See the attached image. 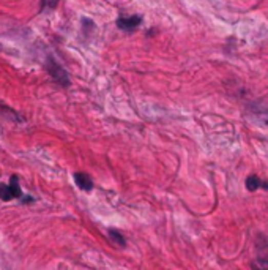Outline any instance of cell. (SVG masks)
<instances>
[{
	"label": "cell",
	"instance_id": "6da1fadb",
	"mask_svg": "<svg viewBox=\"0 0 268 270\" xmlns=\"http://www.w3.org/2000/svg\"><path fill=\"white\" fill-rule=\"evenodd\" d=\"M23 196V191H20V186L17 182V177L13 176L8 185L0 183V198L4 201H11L14 198H20Z\"/></svg>",
	"mask_w": 268,
	"mask_h": 270
},
{
	"label": "cell",
	"instance_id": "7a4b0ae2",
	"mask_svg": "<svg viewBox=\"0 0 268 270\" xmlns=\"http://www.w3.org/2000/svg\"><path fill=\"white\" fill-rule=\"evenodd\" d=\"M48 71L51 73V76L58 82V84H61V86H68L70 84L68 74L65 73V70L61 68L52 57L48 59Z\"/></svg>",
	"mask_w": 268,
	"mask_h": 270
},
{
	"label": "cell",
	"instance_id": "3957f363",
	"mask_svg": "<svg viewBox=\"0 0 268 270\" xmlns=\"http://www.w3.org/2000/svg\"><path fill=\"white\" fill-rule=\"evenodd\" d=\"M254 267L268 268V237H260L257 243V262Z\"/></svg>",
	"mask_w": 268,
	"mask_h": 270
},
{
	"label": "cell",
	"instance_id": "277c9868",
	"mask_svg": "<svg viewBox=\"0 0 268 270\" xmlns=\"http://www.w3.org/2000/svg\"><path fill=\"white\" fill-rule=\"evenodd\" d=\"M140 23H142V17L137 16V14H134V16H128V17H118L117 26H118V29H121V30H133V29H136Z\"/></svg>",
	"mask_w": 268,
	"mask_h": 270
},
{
	"label": "cell",
	"instance_id": "5b68a950",
	"mask_svg": "<svg viewBox=\"0 0 268 270\" xmlns=\"http://www.w3.org/2000/svg\"><path fill=\"white\" fill-rule=\"evenodd\" d=\"M74 180H76V185L79 186L80 190H84V191H90L93 188V182L92 179L84 174V172H76L74 174Z\"/></svg>",
	"mask_w": 268,
	"mask_h": 270
},
{
	"label": "cell",
	"instance_id": "8992f818",
	"mask_svg": "<svg viewBox=\"0 0 268 270\" xmlns=\"http://www.w3.org/2000/svg\"><path fill=\"white\" fill-rule=\"evenodd\" d=\"M246 188H248L250 191H256L257 188L268 190V180H262L257 176H250L248 179H246Z\"/></svg>",
	"mask_w": 268,
	"mask_h": 270
},
{
	"label": "cell",
	"instance_id": "52a82bcc",
	"mask_svg": "<svg viewBox=\"0 0 268 270\" xmlns=\"http://www.w3.org/2000/svg\"><path fill=\"white\" fill-rule=\"evenodd\" d=\"M109 239H111V242L112 243H115V245H118V246H125V239H123L121 236H120V233H117V231H114V229H111L109 231Z\"/></svg>",
	"mask_w": 268,
	"mask_h": 270
},
{
	"label": "cell",
	"instance_id": "ba28073f",
	"mask_svg": "<svg viewBox=\"0 0 268 270\" xmlns=\"http://www.w3.org/2000/svg\"><path fill=\"white\" fill-rule=\"evenodd\" d=\"M57 4H58V0H43V5L48 8H55Z\"/></svg>",
	"mask_w": 268,
	"mask_h": 270
}]
</instances>
